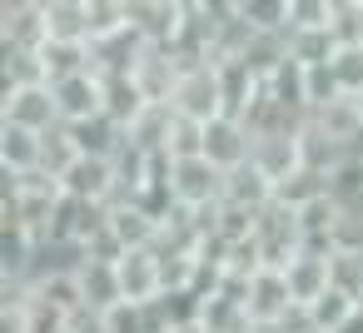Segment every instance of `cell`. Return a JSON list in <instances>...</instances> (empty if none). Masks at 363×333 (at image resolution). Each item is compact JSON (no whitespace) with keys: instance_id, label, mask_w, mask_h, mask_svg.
<instances>
[{"instance_id":"cell-7","label":"cell","mask_w":363,"mask_h":333,"mask_svg":"<svg viewBox=\"0 0 363 333\" xmlns=\"http://www.w3.org/2000/svg\"><path fill=\"white\" fill-rule=\"evenodd\" d=\"M115 269H120V288H125L130 303H150V298L164 293V259H160L155 244H145V249H125V259H120Z\"/></svg>"},{"instance_id":"cell-27","label":"cell","mask_w":363,"mask_h":333,"mask_svg":"<svg viewBox=\"0 0 363 333\" xmlns=\"http://www.w3.org/2000/svg\"><path fill=\"white\" fill-rule=\"evenodd\" d=\"M264 85H269V95H274L279 105H289V110L308 115V85H303V65H298L294 55H289V60H284V65H279Z\"/></svg>"},{"instance_id":"cell-11","label":"cell","mask_w":363,"mask_h":333,"mask_svg":"<svg viewBox=\"0 0 363 333\" xmlns=\"http://www.w3.org/2000/svg\"><path fill=\"white\" fill-rule=\"evenodd\" d=\"M244 308H249V318H284L289 308H303V303H294L284 269L259 264V269L249 273V298H244Z\"/></svg>"},{"instance_id":"cell-21","label":"cell","mask_w":363,"mask_h":333,"mask_svg":"<svg viewBox=\"0 0 363 333\" xmlns=\"http://www.w3.org/2000/svg\"><path fill=\"white\" fill-rule=\"evenodd\" d=\"M45 55V75L50 80H65V75H80V70H95V45L90 40H45L40 45Z\"/></svg>"},{"instance_id":"cell-33","label":"cell","mask_w":363,"mask_h":333,"mask_svg":"<svg viewBox=\"0 0 363 333\" xmlns=\"http://www.w3.org/2000/svg\"><path fill=\"white\" fill-rule=\"evenodd\" d=\"M333 0H289V30L294 26H328Z\"/></svg>"},{"instance_id":"cell-12","label":"cell","mask_w":363,"mask_h":333,"mask_svg":"<svg viewBox=\"0 0 363 333\" xmlns=\"http://www.w3.org/2000/svg\"><path fill=\"white\" fill-rule=\"evenodd\" d=\"M328 254L333 249H298L289 264H284V278H289V293H294V303H313L328 283H333V269H328Z\"/></svg>"},{"instance_id":"cell-3","label":"cell","mask_w":363,"mask_h":333,"mask_svg":"<svg viewBox=\"0 0 363 333\" xmlns=\"http://www.w3.org/2000/svg\"><path fill=\"white\" fill-rule=\"evenodd\" d=\"M0 120L30 125V130H55L60 125V100L50 80L35 85H0Z\"/></svg>"},{"instance_id":"cell-16","label":"cell","mask_w":363,"mask_h":333,"mask_svg":"<svg viewBox=\"0 0 363 333\" xmlns=\"http://www.w3.org/2000/svg\"><path fill=\"white\" fill-rule=\"evenodd\" d=\"M40 149H45V130H30V125H11V120H0V169H6V174L40 169Z\"/></svg>"},{"instance_id":"cell-26","label":"cell","mask_w":363,"mask_h":333,"mask_svg":"<svg viewBox=\"0 0 363 333\" xmlns=\"http://www.w3.org/2000/svg\"><path fill=\"white\" fill-rule=\"evenodd\" d=\"M150 100H145V90L135 85V75H105V115L110 120H120L125 130H130V120L145 110Z\"/></svg>"},{"instance_id":"cell-2","label":"cell","mask_w":363,"mask_h":333,"mask_svg":"<svg viewBox=\"0 0 363 333\" xmlns=\"http://www.w3.org/2000/svg\"><path fill=\"white\" fill-rule=\"evenodd\" d=\"M164 179H169L174 204H189V209H204V204L224 199V169L209 154H179V159H169Z\"/></svg>"},{"instance_id":"cell-30","label":"cell","mask_w":363,"mask_h":333,"mask_svg":"<svg viewBox=\"0 0 363 333\" xmlns=\"http://www.w3.org/2000/svg\"><path fill=\"white\" fill-rule=\"evenodd\" d=\"M303 85H308V115L343 95V85H338V75H333V60H328V65H303Z\"/></svg>"},{"instance_id":"cell-6","label":"cell","mask_w":363,"mask_h":333,"mask_svg":"<svg viewBox=\"0 0 363 333\" xmlns=\"http://www.w3.org/2000/svg\"><path fill=\"white\" fill-rule=\"evenodd\" d=\"M135 85L145 90V100H174V85H179V75H184V60L169 50V45H160V40H150L145 50H140V60H135Z\"/></svg>"},{"instance_id":"cell-29","label":"cell","mask_w":363,"mask_h":333,"mask_svg":"<svg viewBox=\"0 0 363 333\" xmlns=\"http://www.w3.org/2000/svg\"><path fill=\"white\" fill-rule=\"evenodd\" d=\"M239 16L254 30H289V0H239Z\"/></svg>"},{"instance_id":"cell-22","label":"cell","mask_w":363,"mask_h":333,"mask_svg":"<svg viewBox=\"0 0 363 333\" xmlns=\"http://www.w3.org/2000/svg\"><path fill=\"white\" fill-rule=\"evenodd\" d=\"M313 120H318V125H323L333 140H343V145L363 149V110H358V100H353V95L328 100L323 110H313Z\"/></svg>"},{"instance_id":"cell-20","label":"cell","mask_w":363,"mask_h":333,"mask_svg":"<svg viewBox=\"0 0 363 333\" xmlns=\"http://www.w3.org/2000/svg\"><path fill=\"white\" fill-rule=\"evenodd\" d=\"M363 303L353 298V293H343V288H323L313 303H303V313H308V323H313V333H343L348 328V318L358 313Z\"/></svg>"},{"instance_id":"cell-1","label":"cell","mask_w":363,"mask_h":333,"mask_svg":"<svg viewBox=\"0 0 363 333\" xmlns=\"http://www.w3.org/2000/svg\"><path fill=\"white\" fill-rule=\"evenodd\" d=\"M169 105H174L179 115L199 120V125H209L214 115H229L219 65H214V60H194V65H184V75H179V85H174V100H169Z\"/></svg>"},{"instance_id":"cell-19","label":"cell","mask_w":363,"mask_h":333,"mask_svg":"<svg viewBox=\"0 0 363 333\" xmlns=\"http://www.w3.org/2000/svg\"><path fill=\"white\" fill-rule=\"evenodd\" d=\"M169 130H174V105H164V100H150L135 120H130V145H140V149H150V154H164V145H169Z\"/></svg>"},{"instance_id":"cell-18","label":"cell","mask_w":363,"mask_h":333,"mask_svg":"<svg viewBox=\"0 0 363 333\" xmlns=\"http://www.w3.org/2000/svg\"><path fill=\"white\" fill-rule=\"evenodd\" d=\"M224 199H229V204L264 209V204H274V179H269V174H264L254 159H244V164L224 169Z\"/></svg>"},{"instance_id":"cell-32","label":"cell","mask_w":363,"mask_h":333,"mask_svg":"<svg viewBox=\"0 0 363 333\" xmlns=\"http://www.w3.org/2000/svg\"><path fill=\"white\" fill-rule=\"evenodd\" d=\"M105 328L110 333H150V313H145V303H115V308H105Z\"/></svg>"},{"instance_id":"cell-31","label":"cell","mask_w":363,"mask_h":333,"mask_svg":"<svg viewBox=\"0 0 363 333\" xmlns=\"http://www.w3.org/2000/svg\"><path fill=\"white\" fill-rule=\"evenodd\" d=\"M328 30L338 35V45H363V0H353V6H333Z\"/></svg>"},{"instance_id":"cell-10","label":"cell","mask_w":363,"mask_h":333,"mask_svg":"<svg viewBox=\"0 0 363 333\" xmlns=\"http://www.w3.org/2000/svg\"><path fill=\"white\" fill-rule=\"evenodd\" d=\"M50 21L40 0H0V45H45Z\"/></svg>"},{"instance_id":"cell-9","label":"cell","mask_w":363,"mask_h":333,"mask_svg":"<svg viewBox=\"0 0 363 333\" xmlns=\"http://www.w3.org/2000/svg\"><path fill=\"white\" fill-rule=\"evenodd\" d=\"M204 154L219 164V169H234L254 154V130L239 120V115H214L204 125Z\"/></svg>"},{"instance_id":"cell-28","label":"cell","mask_w":363,"mask_h":333,"mask_svg":"<svg viewBox=\"0 0 363 333\" xmlns=\"http://www.w3.org/2000/svg\"><path fill=\"white\" fill-rule=\"evenodd\" d=\"M75 154H80V140H75V130L60 120L55 130H45V149H40V164L50 169V174H65L70 164H75Z\"/></svg>"},{"instance_id":"cell-5","label":"cell","mask_w":363,"mask_h":333,"mask_svg":"<svg viewBox=\"0 0 363 333\" xmlns=\"http://www.w3.org/2000/svg\"><path fill=\"white\" fill-rule=\"evenodd\" d=\"M60 184H65V194H75V199H100V204H110L115 194H120V169H115V159L110 154H75V164L60 174Z\"/></svg>"},{"instance_id":"cell-24","label":"cell","mask_w":363,"mask_h":333,"mask_svg":"<svg viewBox=\"0 0 363 333\" xmlns=\"http://www.w3.org/2000/svg\"><path fill=\"white\" fill-rule=\"evenodd\" d=\"M45 75V55L35 45H0V85H35Z\"/></svg>"},{"instance_id":"cell-17","label":"cell","mask_w":363,"mask_h":333,"mask_svg":"<svg viewBox=\"0 0 363 333\" xmlns=\"http://www.w3.org/2000/svg\"><path fill=\"white\" fill-rule=\"evenodd\" d=\"M75 273H80L85 308L105 313V308L125 303V288H120V269H115V264H105V259H80V254H75Z\"/></svg>"},{"instance_id":"cell-35","label":"cell","mask_w":363,"mask_h":333,"mask_svg":"<svg viewBox=\"0 0 363 333\" xmlns=\"http://www.w3.org/2000/svg\"><path fill=\"white\" fill-rule=\"evenodd\" d=\"M333 6H353V0H333Z\"/></svg>"},{"instance_id":"cell-23","label":"cell","mask_w":363,"mask_h":333,"mask_svg":"<svg viewBox=\"0 0 363 333\" xmlns=\"http://www.w3.org/2000/svg\"><path fill=\"white\" fill-rule=\"evenodd\" d=\"M289 55L298 65H328L338 55V35L328 26H294L289 30Z\"/></svg>"},{"instance_id":"cell-15","label":"cell","mask_w":363,"mask_h":333,"mask_svg":"<svg viewBox=\"0 0 363 333\" xmlns=\"http://www.w3.org/2000/svg\"><path fill=\"white\" fill-rule=\"evenodd\" d=\"M274 184L289 179L294 169H303V149H298V130H279V135H254V154H249Z\"/></svg>"},{"instance_id":"cell-8","label":"cell","mask_w":363,"mask_h":333,"mask_svg":"<svg viewBox=\"0 0 363 333\" xmlns=\"http://www.w3.org/2000/svg\"><path fill=\"white\" fill-rule=\"evenodd\" d=\"M50 85H55L65 125H80V120L105 110V75L100 70H80V75H65V80H50Z\"/></svg>"},{"instance_id":"cell-34","label":"cell","mask_w":363,"mask_h":333,"mask_svg":"<svg viewBox=\"0 0 363 333\" xmlns=\"http://www.w3.org/2000/svg\"><path fill=\"white\" fill-rule=\"evenodd\" d=\"M353 100H358V110H363V90H358V95H353Z\"/></svg>"},{"instance_id":"cell-25","label":"cell","mask_w":363,"mask_h":333,"mask_svg":"<svg viewBox=\"0 0 363 333\" xmlns=\"http://www.w3.org/2000/svg\"><path fill=\"white\" fill-rule=\"evenodd\" d=\"M328 189H333V174H323V169H308V164H303V169H294L289 179H279V184H274V199H279V204H289V209H303L308 199H318V194H328Z\"/></svg>"},{"instance_id":"cell-4","label":"cell","mask_w":363,"mask_h":333,"mask_svg":"<svg viewBox=\"0 0 363 333\" xmlns=\"http://www.w3.org/2000/svg\"><path fill=\"white\" fill-rule=\"evenodd\" d=\"M254 244H259V259L264 264H274V269H284L298 249H303V224H298V209H289V204H264L259 209V229H254Z\"/></svg>"},{"instance_id":"cell-13","label":"cell","mask_w":363,"mask_h":333,"mask_svg":"<svg viewBox=\"0 0 363 333\" xmlns=\"http://www.w3.org/2000/svg\"><path fill=\"white\" fill-rule=\"evenodd\" d=\"M110 229L120 234L125 249H145V244H160L164 219H160L150 204H140V199H115V204H110Z\"/></svg>"},{"instance_id":"cell-14","label":"cell","mask_w":363,"mask_h":333,"mask_svg":"<svg viewBox=\"0 0 363 333\" xmlns=\"http://www.w3.org/2000/svg\"><path fill=\"white\" fill-rule=\"evenodd\" d=\"M298 149H303V164H308V169H323V174H333V169H343L353 154H363V149H353V145L333 140L313 115L298 125Z\"/></svg>"}]
</instances>
